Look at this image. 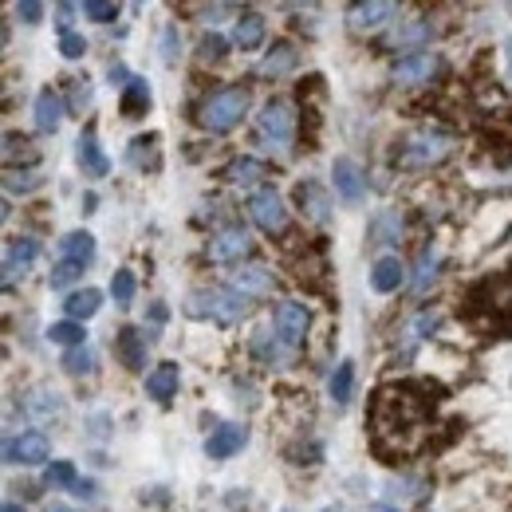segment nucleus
Segmentation results:
<instances>
[{"label": "nucleus", "instance_id": "obj_1", "mask_svg": "<svg viewBox=\"0 0 512 512\" xmlns=\"http://www.w3.org/2000/svg\"><path fill=\"white\" fill-rule=\"evenodd\" d=\"M426 434V410L422 402L407 395V390H383L375 407V437L378 446L395 449V454H410L418 449Z\"/></svg>", "mask_w": 512, "mask_h": 512}, {"label": "nucleus", "instance_id": "obj_2", "mask_svg": "<svg viewBox=\"0 0 512 512\" xmlns=\"http://www.w3.org/2000/svg\"><path fill=\"white\" fill-rule=\"evenodd\" d=\"M248 307H253V296L236 288H209L189 296V316H209L217 324H236V319L248 316Z\"/></svg>", "mask_w": 512, "mask_h": 512}, {"label": "nucleus", "instance_id": "obj_3", "mask_svg": "<svg viewBox=\"0 0 512 512\" xmlns=\"http://www.w3.org/2000/svg\"><path fill=\"white\" fill-rule=\"evenodd\" d=\"M248 115V87H225L217 95H209L206 103H201V126L213 130V135H225V130H233L241 118Z\"/></svg>", "mask_w": 512, "mask_h": 512}, {"label": "nucleus", "instance_id": "obj_4", "mask_svg": "<svg viewBox=\"0 0 512 512\" xmlns=\"http://www.w3.org/2000/svg\"><path fill=\"white\" fill-rule=\"evenodd\" d=\"M449 150H454V138H449L446 130L426 126V130H414V135L402 142L398 166H402V170H426V166H437V162H442Z\"/></svg>", "mask_w": 512, "mask_h": 512}, {"label": "nucleus", "instance_id": "obj_5", "mask_svg": "<svg viewBox=\"0 0 512 512\" xmlns=\"http://www.w3.org/2000/svg\"><path fill=\"white\" fill-rule=\"evenodd\" d=\"M248 217H253L256 229H265V233H284L288 209H284V197L276 194V189H256L253 201H248Z\"/></svg>", "mask_w": 512, "mask_h": 512}, {"label": "nucleus", "instance_id": "obj_6", "mask_svg": "<svg viewBox=\"0 0 512 512\" xmlns=\"http://www.w3.org/2000/svg\"><path fill=\"white\" fill-rule=\"evenodd\" d=\"M307 324H312V316H307L304 304L288 300V304L276 307V336H280L284 347H300L304 336H307Z\"/></svg>", "mask_w": 512, "mask_h": 512}, {"label": "nucleus", "instance_id": "obj_7", "mask_svg": "<svg viewBox=\"0 0 512 512\" xmlns=\"http://www.w3.org/2000/svg\"><path fill=\"white\" fill-rule=\"evenodd\" d=\"M256 126H260V135H265L268 142L284 146V142L292 138V106H288V103H280V99L265 103V111L256 115Z\"/></svg>", "mask_w": 512, "mask_h": 512}, {"label": "nucleus", "instance_id": "obj_8", "mask_svg": "<svg viewBox=\"0 0 512 512\" xmlns=\"http://www.w3.org/2000/svg\"><path fill=\"white\" fill-rule=\"evenodd\" d=\"M248 253H253V241H248L245 229H225L209 241V260H217V265H236Z\"/></svg>", "mask_w": 512, "mask_h": 512}, {"label": "nucleus", "instance_id": "obj_9", "mask_svg": "<svg viewBox=\"0 0 512 512\" xmlns=\"http://www.w3.org/2000/svg\"><path fill=\"white\" fill-rule=\"evenodd\" d=\"M331 186L339 189V197L347 201V206H359L363 194H366L363 170H359V166H355L351 158H336V166H331Z\"/></svg>", "mask_w": 512, "mask_h": 512}, {"label": "nucleus", "instance_id": "obj_10", "mask_svg": "<svg viewBox=\"0 0 512 512\" xmlns=\"http://www.w3.org/2000/svg\"><path fill=\"white\" fill-rule=\"evenodd\" d=\"M47 454H52V446H47V437L40 430H28L16 442L5 446V457L16 461V466H40V461H47Z\"/></svg>", "mask_w": 512, "mask_h": 512}, {"label": "nucleus", "instance_id": "obj_11", "mask_svg": "<svg viewBox=\"0 0 512 512\" xmlns=\"http://www.w3.org/2000/svg\"><path fill=\"white\" fill-rule=\"evenodd\" d=\"M434 71H437V55L434 52H410V55H402L395 64V79L414 87V83L434 79Z\"/></svg>", "mask_w": 512, "mask_h": 512}, {"label": "nucleus", "instance_id": "obj_12", "mask_svg": "<svg viewBox=\"0 0 512 512\" xmlns=\"http://www.w3.org/2000/svg\"><path fill=\"white\" fill-rule=\"evenodd\" d=\"M347 16H351V28H378V24L398 16V5H390V0H366V5H351Z\"/></svg>", "mask_w": 512, "mask_h": 512}, {"label": "nucleus", "instance_id": "obj_13", "mask_svg": "<svg viewBox=\"0 0 512 512\" xmlns=\"http://www.w3.org/2000/svg\"><path fill=\"white\" fill-rule=\"evenodd\" d=\"M272 272L268 268H260V265H248V268H236L233 272V280H229V288H236V292H245V296H265V292H272Z\"/></svg>", "mask_w": 512, "mask_h": 512}, {"label": "nucleus", "instance_id": "obj_14", "mask_svg": "<svg viewBox=\"0 0 512 512\" xmlns=\"http://www.w3.org/2000/svg\"><path fill=\"white\" fill-rule=\"evenodd\" d=\"M225 182L236 186V189H248V186H256V182H265L268 170H265V162H256V158H236L225 166Z\"/></svg>", "mask_w": 512, "mask_h": 512}, {"label": "nucleus", "instance_id": "obj_15", "mask_svg": "<svg viewBox=\"0 0 512 512\" xmlns=\"http://www.w3.org/2000/svg\"><path fill=\"white\" fill-rule=\"evenodd\" d=\"M248 442V434L241 430V426H221V430H213L209 434V442H206V454L209 457H233L236 454V449H241Z\"/></svg>", "mask_w": 512, "mask_h": 512}, {"label": "nucleus", "instance_id": "obj_16", "mask_svg": "<svg viewBox=\"0 0 512 512\" xmlns=\"http://www.w3.org/2000/svg\"><path fill=\"white\" fill-rule=\"evenodd\" d=\"M59 123H64V103H59V95L40 91L35 95V126H40L44 135H55Z\"/></svg>", "mask_w": 512, "mask_h": 512}, {"label": "nucleus", "instance_id": "obj_17", "mask_svg": "<svg viewBox=\"0 0 512 512\" xmlns=\"http://www.w3.org/2000/svg\"><path fill=\"white\" fill-rule=\"evenodd\" d=\"M402 280H407V268H402L398 256H383L375 265V272H371V288L375 292H398Z\"/></svg>", "mask_w": 512, "mask_h": 512}, {"label": "nucleus", "instance_id": "obj_18", "mask_svg": "<svg viewBox=\"0 0 512 512\" xmlns=\"http://www.w3.org/2000/svg\"><path fill=\"white\" fill-rule=\"evenodd\" d=\"M75 158H79V166H83V170H87L91 177H103L106 170H111V162H106V154L99 150V142H95L91 130L75 142Z\"/></svg>", "mask_w": 512, "mask_h": 512}, {"label": "nucleus", "instance_id": "obj_19", "mask_svg": "<svg viewBox=\"0 0 512 512\" xmlns=\"http://www.w3.org/2000/svg\"><path fill=\"white\" fill-rule=\"evenodd\" d=\"M118 359L130 371H142L146 366V343H142V331L138 327H123V336H118Z\"/></svg>", "mask_w": 512, "mask_h": 512}, {"label": "nucleus", "instance_id": "obj_20", "mask_svg": "<svg viewBox=\"0 0 512 512\" xmlns=\"http://www.w3.org/2000/svg\"><path fill=\"white\" fill-rule=\"evenodd\" d=\"M35 256H40V245H35V241H12L8 253H5V280L24 276Z\"/></svg>", "mask_w": 512, "mask_h": 512}, {"label": "nucleus", "instance_id": "obj_21", "mask_svg": "<svg viewBox=\"0 0 512 512\" xmlns=\"http://www.w3.org/2000/svg\"><path fill=\"white\" fill-rule=\"evenodd\" d=\"M174 390H177V366L174 363H162V366H154V371L146 375V395L154 402H170Z\"/></svg>", "mask_w": 512, "mask_h": 512}, {"label": "nucleus", "instance_id": "obj_22", "mask_svg": "<svg viewBox=\"0 0 512 512\" xmlns=\"http://www.w3.org/2000/svg\"><path fill=\"white\" fill-rule=\"evenodd\" d=\"M233 44L241 47V52L260 47V44H265V20H260L256 12H245V16L236 20V28H233Z\"/></svg>", "mask_w": 512, "mask_h": 512}, {"label": "nucleus", "instance_id": "obj_23", "mask_svg": "<svg viewBox=\"0 0 512 512\" xmlns=\"http://www.w3.org/2000/svg\"><path fill=\"white\" fill-rule=\"evenodd\" d=\"M296 197H300V206L307 209V217H312V221H327L331 217V197L324 194V186H319V182L300 186V194H296Z\"/></svg>", "mask_w": 512, "mask_h": 512}, {"label": "nucleus", "instance_id": "obj_24", "mask_svg": "<svg viewBox=\"0 0 512 512\" xmlns=\"http://www.w3.org/2000/svg\"><path fill=\"white\" fill-rule=\"evenodd\" d=\"M99 304H103V296L95 292V288H79V292H71L64 307H67V319H75V324H83V319H91L95 312H99Z\"/></svg>", "mask_w": 512, "mask_h": 512}, {"label": "nucleus", "instance_id": "obj_25", "mask_svg": "<svg viewBox=\"0 0 512 512\" xmlns=\"http://www.w3.org/2000/svg\"><path fill=\"white\" fill-rule=\"evenodd\" d=\"M24 410H28L35 422H47V418H59V414H64V402H59L55 390H32V398L24 402Z\"/></svg>", "mask_w": 512, "mask_h": 512}, {"label": "nucleus", "instance_id": "obj_26", "mask_svg": "<svg viewBox=\"0 0 512 512\" xmlns=\"http://www.w3.org/2000/svg\"><path fill=\"white\" fill-rule=\"evenodd\" d=\"M64 256L71 260V265H91L95 260V236L91 233H67L64 236Z\"/></svg>", "mask_w": 512, "mask_h": 512}, {"label": "nucleus", "instance_id": "obj_27", "mask_svg": "<svg viewBox=\"0 0 512 512\" xmlns=\"http://www.w3.org/2000/svg\"><path fill=\"white\" fill-rule=\"evenodd\" d=\"M253 355H256L260 363H284L292 355V347H280V336L256 331V336H253Z\"/></svg>", "mask_w": 512, "mask_h": 512}, {"label": "nucleus", "instance_id": "obj_28", "mask_svg": "<svg viewBox=\"0 0 512 512\" xmlns=\"http://www.w3.org/2000/svg\"><path fill=\"white\" fill-rule=\"evenodd\" d=\"M351 387H355V363H339L336 371H331V402H336V407H347Z\"/></svg>", "mask_w": 512, "mask_h": 512}, {"label": "nucleus", "instance_id": "obj_29", "mask_svg": "<svg viewBox=\"0 0 512 512\" xmlns=\"http://www.w3.org/2000/svg\"><path fill=\"white\" fill-rule=\"evenodd\" d=\"M292 67H296V52H292L288 44H280V47H272L268 59L260 64V75L276 79V75H284V71H292Z\"/></svg>", "mask_w": 512, "mask_h": 512}, {"label": "nucleus", "instance_id": "obj_30", "mask_svg": "<svg viewBox=\"0 0 512 512\" xmlns=\"http://www.w3.org/2000/svg\"><path fill=\"white\" fill-rule=\"evenodd\" d=\"M83 336H87V331H83V324H75V319H59V324L47 327V339H52V343H64L67 351H71V347H83Z\"/></svg>", "mask_w": 512, "mask_h": 512}, {"label": "nucleus", "instance_id": "obj_31", "mask_svg": "<svg viewBox=\"0 0 512 512\" xmlns=\"http://www.w3.org/2000/svg\"><path fill=\"white\" fill-rule=\"evenodd\" d=\"M150 106V87H146V79H130L126 83V95H123V115H142Z\"/></svg>", "mask_w": 512, "mask_h": 512}, {"label": "nucleus", "instance_id": "obj_32", "mask_svg": "<svg viewBox=\"0 0 512 512\" xmlns=\"http://www.w3.org/2000/svg\"><path fill=\"white\" fill-rule=\"evenodd\" d=\"M398 233H402L398 213H395V209H387L383 217H378V221L371 225V245H375V248H378V245H390V241H398Z\"/></svg>", "mask_w": 512, "mask_h": 512}, {"label": "nucleus", "instance_id": "obj_33", "mask_svg": "<svg viewBox=\"0 0 512 512\" xmlns=\"http://www.w3.org/2000/svg\"><path fill=\"white\" fill-rule=\"evenodd\" d=\"M44 481H47V485H55V489H75V485H79L75 466H71V461H47Z\"/></svg>", "mask_w": 512, "mask_h": 512}, {"label": "nucleus", "instance_id": "obj_34", "mask_svg": "<svg viewBox=\"0 0 512 512\" xmlns=\"http://www.w3.org/2000/svg\"><path fill=\"white\" fill-rule=\"evenodd\" d=\"M64 371L67 375H91L95 371V351L83 343V347H71L67 355H64Z\"/></svg>", "mask_w": 512, "mask_h": 512}, {"label": "nucleus", "instance_id": "obj_35", "mask_svg": "<svg viewBox=\"0 0 512 512\" xmlns=\"http://www.w3.org/2000/svg\"><path fill=\"white\" fill-rule=\"evenodd\" d=\"M437 276V248H422V260H418V276H414V292H426Z\"/></svg>", "mask_w": 512, "mask_h": 512}, {"label": "nucleus", "instance_id": "obj_36", "mask_svg": "<svg viewBox=\"0 0 512 512\" xmlns=\"http://www.w3.org/2000/svg\"><path fill=\"white\" fill-rule=\"evenodd\" d=\"M154 142L158 138H135L130 142V166H146V170H158V154H154Z\"/></svg>", "mask_w": 512, "mask_h": 512}, {"label": "nucleus", "instance_id": "obj_37", "mask_svg": "<svg viewBox=\"0 0 512 512\" xmlns=\"http://www.w3.org/2000/svg\"><path fill=\"white\" fill-rule=\"evenodd\" d=\"M426 35H430V24H426V20H414L410 28H398L395 35H390V44H398V47H407V44H426Z\"/></svg>", "mask_w": 512, "mask_h": 512}, {"label": "nucleus", "instance_id": "obj_38", "mask_svg": "<svg viewBox=\"0 0 512 512\" xmlns=\"http://www.w3.org/2000/svg\"><path fill=\"white\" fill-rule=\"evenodd\" d=\"M111 296H115V304H130L135 300V276L130 272H115V280H111Z\"/></svg>", "mask_w": 512, "mask_h": 512}, {"label": "nucleus", "instance_id": "obj_39", "mask_svg": "<svg viewBox=\"0 0 512 512\" xmlns=\"http://www.w3.org/2000/svg\"><path fill=\"white\" fill-rule=\"evenodd\" d=\"M59 52H64L67 59H79L83 52H87V40H83L79 32H71V28H64L59 32Z\"/></svg>", "mask_w": 512, "mask_h": 512}, {"label": "nucleus", "instance_id": "obj_40", "mask_svg": "<svg viewBox=\"0 0 512 512\" xmlns=\"http://www.w3.org/2000/svg\"><path fill=\"white\" fill-rule=\"evenodd\" d=\"M79 265H71V260H64V265H59L55 272H52V288H67V284H75L79 280Z\"/></svg>", "mask_w": 512, "mask_h": 512}, {"label": "nucleus", "instance_id": "obj_41", "mask_svg": "<svg viewBox=\"0 0 512 512\" xmlns=\"http://www.w3.org/2000/svg\"><path fill=\"white\" fill-rule=\"evenodd\" d=\"M83 12H87L91 20H99V24H106V20H115V5H106V0H87V5H83Z\"/></svg>", "mask_w": 512, "mask_h": 512}, {"label": "nucleus", "instance_id": "obj_42", "mask_svg": "<svg viewBox=\"0 0 512 512\" xmlns=\"http://www.w3.org/2000/svg\"><path fill=\"white\" fill-rule=\"evenodd\" d=\"M225 55V40H221V35H206V40H201V59H209V64H213V59H221Z\"/></svg>", "mask_w": 512, "mask_h": 512}, {"label": "nucleus", "instance_id": "obj_43", "mask_svg": "<svg viewBox=\"0 0 512 512\" xmlns=\"http://www.w3.org/2000/svg\"><path fill=\"white\" fill-rule=\"evenodd\" d=\"M162 64H177V32L174 28L162 32Z\"/></svg>", "mask_w": 512, "mask_h": 512}, {"label": "nucleus", "instance_id": "obj_44", "mask_svg": "<svg viewBox=\"0 0 512 512\" xmlns=\"http://www.w3.org/2000/svg\"><path fill=\"white\" fill-rule=\"evenodd\" d=\"M35 186H40L35 174H12L8 177V189H16V194H28V189H35Z\"/></svg>", "mask_w": 512, "mask_h": 512}, {"label": "nucleus", "instance_id": "obj_45", "mask_svg": "<svg viewBox=\"0 0 512 512\" xmlns=\"http://www.w3.org/2000/svg\"><path fill=\"white\" fill-rule=\"evenodd\" d=\"M16 16H20L24 24H35V20L44 16V8H40V5H32V0H20V5H16Z\"/></svg>", "mask_w": 512, "mask_h": 512}, {"label": "nucleus", "instance_id": "obj_46", "mask_svg": "<svg viewBox=\"0 0 512 512\" xmlns=\"http://www.w3.org/2000/svg\"><path fill=\"white\" fill-rule=\"evenodd\" d=\"M229 12H236V8H233V5H209V8H201V16L217 20V16H229Z\"/></svg>", "mask_w": 512, "mask_h": 512}, {"label": "nucleus", "instance_id": "obj_47", "mask_svg": "<svg viewBox=\"0 0 512 512\" xmlns=\"http://www.w3.org/2000/svg\"><path fill=\"white\" fill-rule=\"evenodd\" d=\"M150 319H154V324H162V319H166V307L154 304V307H150Z\"/></svg>", "mask_w": 512, "mask_h": 512}, {"label": "nucleus", "instance_id": "obj_48", "mask_svg": "<svg viewBox=\"0 0 512 512\" xmlns=\"http://www.w3.org/2000/svg\"><path fill=\"white\" fill-rule=\"evenodd\" d=\"M0 512H24V505H12V501H8V505L0 508Z\"/></svg>", "mask_w": 512, "mask_h": 512}, {"label": "nucleus", "instance_id": "obj_49", "mask_svg": "<svg viewBox=\"0 0 512 512\" xmlns=\"http://www.w3.org/2000/svg\"><path fill=\"white\" fill-rule=\"evenodd\" d=\"M375 512H395V508H390V505H378V508H375Z\"/></svg>", "mask_w": 512, "mask_h": 512}, {"label": "nucleus", "instance_id": "obj_50", "mask_svg": "<svg viewBox=\"0 0 512 512\" xmlns=\"http://www.w3.org/2000/svg\"><path fill=\"white\" fill-rule=\"evenodd\" d=\"M47 512H64V508H47Z\"/></svg>", "mask_w": 512, "mask_h": 512}]
</instances>
